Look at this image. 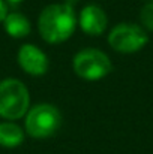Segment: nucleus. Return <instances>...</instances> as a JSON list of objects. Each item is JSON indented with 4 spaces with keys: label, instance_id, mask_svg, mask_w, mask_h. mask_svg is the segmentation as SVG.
<instances>
[{
    "label": "nucleus",
    "instance_id": "7",
    "mask_svg": "<svg viewBox=\"0 0 153 154\" xmlns=\"http://www.w3.org/2000/svg\"><path fill=\"white\" fill-rule=\"evenodd\" d=\"M80 29L90 36H99L108 27V17L98 5H87L81 9L78 17Z\"/></svg>",
    "mask_w": 153,
    "mask_h": 154
},
{
    "label": "nucleus",
    "instance_id": "12",
    "mask_svg": "<svg viewBox=\"0 0 153 154\" xmlns=\"http://www.w3.org/2000/svg\"><path fill=\"white\" fill-rule=\"evenodd\" d=\"M5 2H8V3H11V5H17V3L23 2V0H5Z\"/></svg>",
    "mask_w": 153,
    "mask_h": 154
},
{
    "label": "nucleus",
    "instance_id": "10",
    "mask_svg": "<svg viewBox=\"0 0 153 154\" xmlns=\"http://www.w3.org/2000/svg\"><path fill=\"white\" fill-rule=\"evenodd\" d=\"M140 23L146 32H153V2L146 3L140 12Z\"/></svg>",
    "mask_w": 153,
    "mask_h": 154
},
{
    "label": "nucleus",
    "instance_id": "13",
    "mask_svg": "<svg viewBox=\"0 0 153 154\" xmlns=\"http://www.w3.org/2000/svg\"><path fill=\"white\" fill-rule=\"evenodd\" d=\"M77 2H80V0H68V3L71 5V3H77Z\"/></svg>",
    "mask_w": 153,
    "mask_h": 154
},
{
    "label": "nucleus",
    "instance_id": "6",
    "mask_svg": "<svg viewBox=\"0 0 153 154\" xmlns=\"http://www.w3.org/2000/svg\"><path fill=\"white\" fill-rule=\"evenodd\" d=\"M18 64L20 67L32 75V76H42L47 73L48 70V57L47 54L42 51L41 48H38L36 45L33 44H24L20 47V51H18Z\"/></svg>",
    "mask_w": 153,
    "mask_h": 154
},
{
    "label": "nucleus",
    "instance_id": "2",
    "mask_svg": "<svg viewBox=\"0 0 153 154\" xmlns=\"http://www.w3.org/2000/svg\"><path fill=\"white\" fill-rule=\"evenodd\" d=\"M30 93L27 87L15 78L0 81V117L8 121L23 118L30 109Z\"/></svg>",
    "mask_w": 153,
    "mask_h": 154
},
{
    "label": "nucleus",
    "instance_id": "11",
    "mask_svg": "<svg viewBox=\"0 0 153 154\" xmlns=\"http://www.w3.org/2000/svg\"><path fill=\"white\" fill-rule=\"evenodd\" d=\"M8 14H9V12H8V5H6V2H5V0H0V23L5 21V18H6Z\"/></svg>",
    "mask_w": 153,
    "mask_h": 154
},
{
    "label": "nucleus",
    "instance_id": "1",
    "mask_svg": "<svg viewBox=\"0 0 153 154\" xmlns=\"http://www.w3.org/2000/svg\"><path fill=\"white\" fill-rule=\"evenodd\" d=\"M77 27V17L72 5L53 3L42 9L38 29L41 38L48 44H62L68 41Z\"/></svg>",
    "mask_w": 153,
    "mask_h": 154
},
{
    "label": "nucleus",
    "instance_id": "4",
    "mask_svg": "<svg viewBox=\"0 0 153 154\" xmlns=\"http://www.w3.org/2000/svg\"><path fill=\"white\" fill-rule=\"evenodd\" d=\"M72 67L80 78L86 81H98L111 72L113 64L104 51L96 48H84L74 57Z\"/></svg>",
    "mask_w": 153,
    "mask_h": 154
},
{
    "label": "nucleus",
    "instance_id": "14",
    "mask_svg": "<svg viewBox=\"0 0 153 154\" xmlns=\"http://www.w3.org/2000/svg\"><path fill=\"white\" fill-rule=\"evenodd\" d=\"M152 2H153V0H152Z\"/></svg>",
    "mask_w": 153,
    "mask_h": 154
},
{
    "label": "nucleus",
    "instance_id": "9",
    "mask_svg": "<svg viewBox=\"0 0 153 154\" xmlns=\"http://www.w3.org/2000/svg\"><path fill=\"white\" fill-rule=\"evenodd\" d=\"M24 141V130L14 121L0 123V145L5 148H17Z\"/></svg>",
    "mask_w": 153,
    "mask_h": 154
},
{
    "label": "nucleus",
    "instance_id": "5",
    "mask_svg": "<svg viewBox=\"0 0 153 154\" xmlns=\"http://www.w3.org/2000/svg\"><path fill=\"white\" fill-rule=\"evenodd\" d=\"M149 42L147 32L134 23H120L108 35V45L117 52L134 54L143 50Z\"/></svg>",
    "mask_w": 153,
    "mask_h": 154
},
{
    "label": "nucleus",
    "instance_id": "8",
    "mask_svg": "<svg viewBox=\"0 0 153 154\" xmlns=\"http://www.w3.org/2000/svg\"><path fill=\"white\" fill-rule=\"evenodd\" d=\"M5 30L6 33L14 38V39H21V38H26L30 35V30H32V24L29 21V18L20 12H11L6 15L5 21Z\"/></svg>",
    "mask_w": 153,
    "mask_h": 154
},
{
    "label": "nucleus",
    "instance_id": "3",
    "mask_svg": "<svg viewBox=\"0 0 153 154\" xmlns=\"http://www.w3.org/2000/svg\"><path fill=\"white\" fill-rule=\"evenodd\" d=\"M62 126V114L51 103H39L26 114V132L36 139L53 136Z\"/></svg>",
    "mask_w": 153,
    "mask_h": 154
}]
</instances>
